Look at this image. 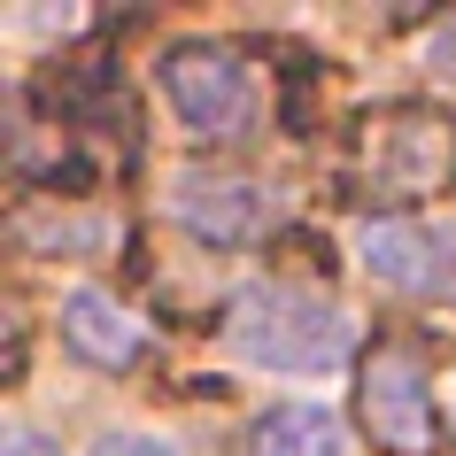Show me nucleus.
I'll return each instance as SVG.
<instances>
[{
	"label": "nucleus",
	"mask_w": 456,
	"mask_h": 456,
	"mask_svg": "<svg viewBox=\"0 0 456 456\" xmlns=\"http://www.w3.org/2000/svg\"><path fill=\"white\" fill-rule=\"evenodd\" d=\"M356 264L395 294L456 310V232H433V224H410V216H371L356 232Z\"/></svg>",
	"instance_id": "7ed1b4c3"
},
{
	"label": "nucleus",
	"mask_w": 456,
	"mask_h": 456,
	"mask_svg": "<svg viewBox=\"0 0 456 456\" xmlns=\"http://www.w3.org/2000/svg\"><path fill=\"white\" fill-rule=\"evenodd\" d=\"M426 70L441 77V86H456V16H441V24L426 31Z\"/></svg>",
	"instance_id": "9d476101"
},
{
	"label": "nucleus",
	"mask_w": 456,
	"mask_h": 456,
	"mask_svg": "<svg viewBox=\"0 0 456 456\" xmlns=\"http://www.w3.org/2000/svg\"><path fill=\"white\" fill-rule=\"evenodd\" d=\"M170 216L186 224L193 240H216V248H232V240H264L271 224L287 216V201L271 186H256V178H224V170H186V178H170Z\"/></svg>",
	"instance_id": "20e7f679"
},
{
	"label": "nucleus",
	"mask_w": 456,
	"mask_h": 456,
	"mask_svg": "<svg viewBox=\"0 0 456 456\" xmlns=\"http://www.w3.org/2000/svg\"><path fill=\"white\" fill-rule=\"evenodd\" d=\"M449 170H456V140H449V124L426 117V109H395L363 140V178L379 193H433Z\"/></svg>",
	"instance_id": "39448f33"
},
{
	"label": "nucleus",
	"mask_w": 456,
	"mask_h": 456,
	"mask_svg": "<svg viewBox=\"0 0 456 456\" xmlns=\"http://www.w3.org/2000/svg\"><path fill=\"white\" fill-rule=\"evenodd\" d=\"M0 456H62V449H54V441H47L39 426H8V441H0Z\"/></svg>",
	"instance_id": "f8f14e48"
},
{
	"label": "nucleus",
	"mask_w": 456,
	"mask_h": 456,
	"mask_svg": "<svg viewBox=\"0 0 456 456\" xmlns=\"http://www.w3.org/2000/svg\"><path fill=\"white\" fill-rule=\"evenodd\" d=\"M117 232H124L117 216L86 209V201H31V209H16V248H31V256H109Z\"/></svg>",
	"instance_id": "6e6552de"
},
{
	"label": "nucleus",
	"mask_w": 456,
	"mask_h": 456,
	"mask_svg": "<svg viewBox=\"0 0 456 456\" xmlns=\"http://www.w3.org/2000/svg\"><path fill=\"white\" fill-rule=\"evenodd\" d=\"M248 456H348V433L325 403H279L248 426Z\"/></svg>",
	"instance_id": "1a4fd4ad"
},
{
	"label": "nucleus",
	"mask_w": 456,
	"mask_h": 456,
	"mask_svg": "<svg viewBox=\"0 0 456 456\" xmlns=\"http://www.w3.org/2000/svg\"><path fill=\"white\" fill-rule=\"evenodd\" d=\"M163 101L178 109L193 140H240L264 117V86H256V62L224 39H186V47L163 54Z\"/></svg>",
	"instance_id": "f03ea898"
},
{
	"label": "nucleus",
	"mask_w": 456,
	"mask_h": 456,
	"mask_svg": "<svg viewBox=\"0 0 456 456\" xmlns=\"http://www.w3.org/2000/svg\"><path fill=\"white\" fill-rule=\"evenodd\" d=\"M224 348L248 371H271V379H325V371H340L356 356V317L333 310L310 287L248 279L232 294V317H224Z\"/></svg>",
	"instance_id": "f257e3e1"
},
{
	"label": "nucleus",
	"mask_w": 456,
	"mask_h": 456,
	"mask_svg": "<svg viewBox=\"0 0 456 456\" xmlns=\"http://www.w3.org/2000/svg\"><path fill=\"white\" fill-rule=\"evenodd\" d=\"M62 333H70V348L86 363H132L147 348V325L124 310L117 294H101V287H70L62 294Z\"/></svg>",
	"instance_id": "0eeeda50"
},
{
	"label": "nucleus",
	"mask_w": 456,
	"mask_h": 456,
	"mask_svg": "<svg viewBox=\"0 0 456 456\" xmlns=\"http://www.w3.org/2000/svg\"><path fill=\"white\" fill-rule=\"evenodd\" d=\"M94 456H178L170 441H155V433H101Z\"/></svg>",
	"instance_id": "9b49d317"
},
{
	"label": "nucleus",
	"mask_w": 456,
	"mask_h": 456,
	"mask_svg": "<svg viewBox=\"0 0 456 456\" xmlns=\"http://www.w3.org/2000/svg\"><path fill=\"white\" fill-rule=\"evenodd\" d=\"M363 426H371V441L387 456L433 449V387L418 371V356H403V348L371 356V371H363Z\"/></svg>",
	"instance_id": "423d86ee"
}]
</instances>
